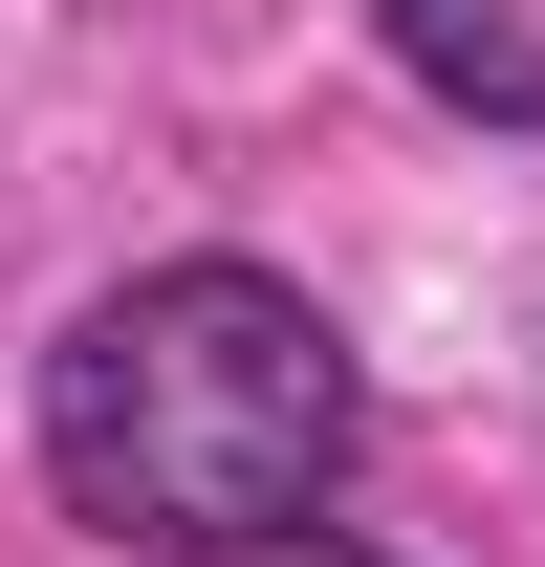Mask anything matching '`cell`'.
<instances>
[{
    "mask_svg": "<svg viewBox=\"0 0 545 567\" xmlns=\"http://www.w3.org/2000/svg\"><path fill=\"white\" fill-rule=\"evenodd\" d=\"M240 567H371V546H328V524H306V546H240Z\"/></svg>",
    "mask_w": 545,
    "mask_h": 567,
    "instance_id": "3",
    "label": "cell"
},
{
    "mask_svg": "<svg viewBox=\"0 0 545 567\" xmlns=\"http://www.w3.org/2000/svg\"><path fill=\"white\" fill-rule=\"evenodd\" d=\"M371 22H393V66L436 87V110L545 132V0H371Z\"/></svg>",
    "mask_w": 545,
    "mask_h": 567,
    "instance_id": "2",
    "label": "cell"
},
{
    "mask_svg": "<svg viewBox=\"0 0 545 567\" xmlns=\"http://www.w3.org/2000/svg\"><path fill=\"white\" fill-rule=\"evenodd\" d=\"M349 458H371V371L284 262H132L44 350V502L88 546H153V567L306 546Z\"/></svg>",
    "mask_w": 545,
    "mask_h": 567,
    "instance_id": "1",
    "label": "cell"
}]
</instances>
